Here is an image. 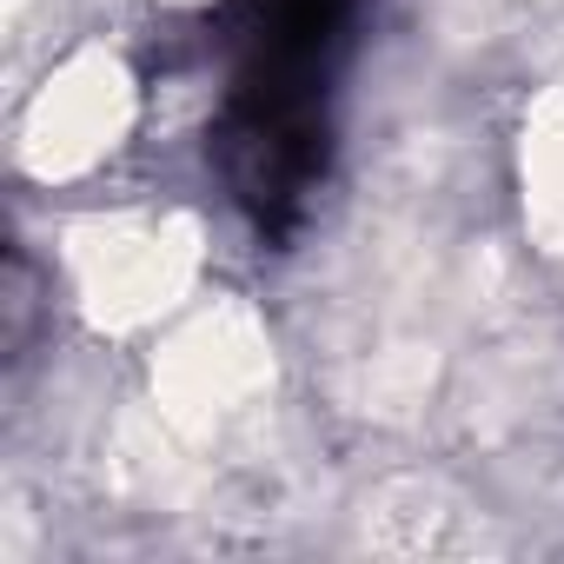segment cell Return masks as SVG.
Returning a JSON list of instances; mask_svg holds the SVG:
<instances>
[{"instance_id": "obj_1", "label": "cell", "mask_w": 564, "mask_h": 564, "mask_svg": "<svg viewBox=\"0 0 564 564\" xmlns=\"http://www.w3.org/2000/svg\"><path fill=\"white\" fill-rule=\"evenodd\" d=\"M232 80L206 153L265 246H286L333 166V80L352 54L359 0H226Z\"/></svg>"}]
</instances>
